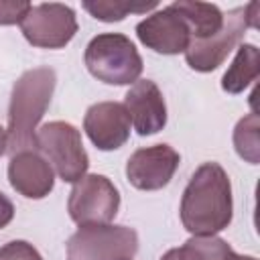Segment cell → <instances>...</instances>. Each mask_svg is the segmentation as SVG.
<instances>
[{
    "instance_id": "cell-24",
    "label": "cell",
    "mask_w": 260,
    "mask_h": 260,
    "mask_svg": "<svg viewBox=\"0 0 260 260\" xmlns=\"http://www.w3.org/2000/svg\"><path fill=\"white\" fill-rule=\"evenodd\" d=\"M240 260H256L254 256H240Z\"/></svg>"
},
{
    "instance_id": "cell-4",
    "label": "cell",
    "mask_w": 260,
    "mask_h": 260,
    "mask_svg": "<svg viewBox=\"0 0 260 260\" xmlns=\"http://www.w3.org/2000/svg\"><path fill=\"white\" fill-rule=\"evenodd\" d=\"M258 2H250L246 6L232 8L228 14H223L221 28L207 39H193L185 51L187 65L193 71L209 73L217 69L228 55L234 51V47L242 41L248 28H258Z\"/></svg>"
},
{
    "instance_id": "cell-14",
    "label": "cell",
    "mask_w": 260,
    "mask_h": 260,
    "mask_svg": "<svg viewBox=\"0 0 260 260\" xmlns=\"http://www.w3.org/2000/svg\"><path fill=\"white\" fill-rule=\"evenodd\" d=\"M171 6L185 18L191 30V41L213 37L223 24V12L215 4L197 0H177Z\"/></svg>"
},
{
    "instance_id": "cell-8",
    "label": "cell",
    "mask_w": 260,
    "mask_h": 260,
    "mask_svg": "<svg viewBox=\"0 0 260 260\" xmlns=\"http://www.w3.org/2000/svg\"><path fill=\"white\" fill-rule=\"evenodd\" d=\"M24 39L39 49H61L77 32V18L71 6L59 2L35 4L20 22Z\"/></svg>"
},
{
    "instance_id": "cell-21",
    "label": "cell",
    "mask_w": 260,
    "mask_h": 260,
    "mask_svg": "<svg viewBox=\"0 0 260 260\" xmlns=\"http://www.w3.org/2000/svg\"><path fill=\"white\" fill-rule=\"evenodd\" d=\"M12 217H14V205H12V201L0 191V230L6 228V225L12 221Z\"/></svg>"
},
{
    "instance_id": "cell-20",
    "label": "cell",
    "mask_w": 260,
    "mask_h": 260,
    "mask_svg": "<svg viewBox=\"0 0 260 260\" xmlns=\"http://www.w3.org/2000/svg\"><path fill=\"white\" fill-rule=\"evenodd\" d=\"M30 2L24 0H0V24H20L26 12L30 10Z\"/></svg>"
},
{
    "instance_id": "cell-15",
    "label": "cell",
    "mask_w": 260,
    "mask_h": 260,
    "mask_svg": "<svg viewBox=\"0 0 260 260\" xmlns=\"http://www.w3.org/2000/svg\"><path fill=\"white\" fill-rule=\"evenodd\" d=\"M260 73V53L252 43L238 47L236 57L221 77V89L228 93H242Z\"/></svg>"
},
{
    "instance_id": "cell-18",
    "label": "cell",
    "mask_w": 260,
    "mask_h": 260,
    "mask_svg": "<svg viewBox=\"0 0 260 260\" xmlns=\"http://www.w3.org/2000/svg\"><path fill=\"white\" fill-rule=\"evenodd\" d=\"M234 146L240 158L250 165L260 160V120L256 112L246 114L234 128Z\"/></svg>"
},
{
    "instance_id": "cell-7",
    "label": "cell",
    "mask_w": 260,
    "mask_h": 260,
    "mask_svg": "<svg viewBox=\"0 0 260 260\" xmlns=\"http://www.w3.org/2000/svg\"><path fill=\"white\" fill-rule=\"evenodd\" d=\"M120 209V193L106 175H83L67 199L69 217L79 228L108 225Z\"/></svg>"
},
{
    "instance_id": "cell-3",
    "label": "cell",
    "mask_w": 260,
    "mask_h": 260,
    "mask_svg": "<svg viewBox=\"0 0 260 260\" xmlns=\"http://www.w3.org/2000/svg\"><path fill=\"white\" fill-rule=\"evenodd\" d=\"M87 71L108 85H132L142 73V57L134 43L122 32L93 37L83 53Z\"/></svg>"
},
{
    "instance_id": "cell-1",
    "label": "cell",
    "mask_w": 260,
    "mask_h": 260,
    "mask_svg": "<svg viewBox=\"0 0 260 260\" xmlns=\"http://www.w3.org/2000/svg\"><path fill=\"white\" fill-rule=\"evenodd\" d=\"M179 215L191 236H215L232 223V183L221 165L203 162L191 175L181 197Z\"/></svg>"
},
{
    "instance_id": "cell-23",
    "label": "cell",
    "mask_w": 260,
    "mask_h": 260,
    "mask_svg": "<svg viewBox=\"0 0 260 260\" xmlns=\"http://www.w3.org/2000/svg\"><path fill=\"white\" fill-rule=\"evenodd\" d=\"M6 152V130L0 126V156Z\"/></svg>"
},
{
    "instance_id": "cell-2",
    "label": "cell",
    "mask_w": 260,
    "mask_h": 260,
    "mask_svg": "<svg viewBox=\"0 0 260 260\" xmlns=\"http://www.w3.org/2000/svg\"><path fill=\"white\" fill-rule=\"evenodd\" d=\"M55 83L57 75L51 67H35L12 85L6 128V152L10 156L20 150H37V126L51 104Z\"/></svg>"
},
{
    "instance_id": "cell-5",
    "label": "cell",
    "mask_w": 260,
    "mask_h": 260,
    "mask_svg": "<svg viewBox=\"0 0 260 260\" xmlns=\"http://www.w3.org/2000/svg\"><path fill=\"white\" fill-rule=\"evenodd\" d=\"M37 150L49 160L65 183H77L89 167V156L81 142V132L63 120L49 122L37 130Z\"/></svg>"
},
{
    "instance_id": "cell-9",
    "label": "cell",
    "mask_w": 260,
    "mask_h": 260,
    "mask_svg": "<svg viewBox=\"0 0 260 260\" xmlns=\"http://www.w3.org/2000/svg\"><path fill=\"white\" fill-rule=\"evenodd\" d=\"M179 162V152L169 144L144 146L130 154L126 162V177L130 185L140 191H158L171 183Z\"/></svg>"
},
{
    "instance_id": "cell-10",
    "label": "cell",
    "mask_w": 260,
    "mask_h": 260,
    "mask_svg": "<svg viewBox=\"0 0 260 260\" xmlns=\"http://www.w3.org/2000/svg\"><path fill=\"white\" fill-rule=\"evenodd\" d=\"M136 37L146 49L160 55L185 53L191 43V30L185 18L171 4L140 20L136 24Z\"/></svg>"
},
{
    "instance_id": "cell-12",
    "label": "cell",
    "mask_w": 260,
    "mask_h": 260,
    "mask_svg": "<svg viewBox=\"0 0 260 260\" xmlns=\"http://www.w3.org/2000/svg\"><path fill=\"white\" fill-rule=\"evenodd\" d=\"M124 108L140 136L156 134L167 126V104L152 79H138L132 83L124 95Z\"/></svg>"
},
{
    "instance_id": "cell-11",
    "label": "cell",
    "mask_w": 260,
    "mask_h": 260,
    "mask_svg": "<svg viewBox=\"0 0 260 260\" xmlns=\"http://www.w3.org/2000/svg\"><path fill=\"white\" fill-rule=\"evenodd\" d=\"M130 116L120 102H98L83 116V130L100 150H116L130 138Z\"/></svg>"
},
{
    "instance_id": "cell-17",
    "label": "cell",
    "mask_w": 260,
    "mask_h": 260,
    "mask_svg": "<svg viewBox=\"0 0 260 260\" xmlns=\"http://www.w3.org/2000/svg\"><path fill=\"white\" fill-rule=\"evenodd\" d=\"M158 2L150 0V2H132V0H85L83 8L98 20L102 22H118L124 20L128 14L136 12H148L152 8H156Z\"/></svg>"
},
{
    "instance_id": "cell-13",
    "label": "cell",
    "mask_w": 260,
    "mask_h": 260,
    "mask_svg": "<svg viewBox=\"0 0 260 260\" xmlns=\"http://www.w3.org/2000/svg\"><path fill=\"white\" fill-rule=\"evenodd\" d=\"M10 187L26 199H43L53 191L55 173L39 150H20L8 162Z\"/></svg>"
},
{
    "instance_id": "cell-6",
    "label": "cell",
    "mask_w": 260,
    "mask_h": 260,
    "mask_svg": "<svg viewBox=\"0 0 260 260\" xmlns=\"http://www.w3.org/2000/svg\"><path fill=\"white\" fill-rule=\"evenodd\" d=\"M138 234L128 225L79 228L67 240V260H132Z\"/></svg>"
},
{
    "instance_id": "cell-16",
    "label": "cell",
    "mask_w": 260,
    "mask_h": 260,
    "mask_svg": "<svg viewBox=\"0 0 260 260\" xmlns=\"http://www.w3.org/2000/svg\"><path fill=\"white\" fill-rule=\"evenodd\" d=\"M177 252L179 260H240V254L217 236H191Z\"/></svg>"
},
{
    "instance_id": "cell-19",
    "label": "cell",
    "mask_w": 260,
    "mask_h": 260,
    "mask_svg": "<svg viewBox=\"0 0 260 260\" xmlns=\"http://www.w3.org/2000/svg\"><path fill=\"white\" fill-rule=\"evenodd\" d=\"M0 260H43V256L32 244L24 240H12L0 246Z\"/></svg>"
},
{
    "instance_id": "cell-22",
    "label": "cell",
    "mask_w": 260,
    "mask_h": 260,
    "mask_svg": "<svg viewBox=\"0 0 260 260\" xmlns=\"http://www.w3.org/2000/svg\"><path fill=\"white\" fill-rule=\"evenodd\" d=\"M160 260H179V252H177V248H171L169 252H165V254L160 256Z\"/></svg>"
}]
</instances>
